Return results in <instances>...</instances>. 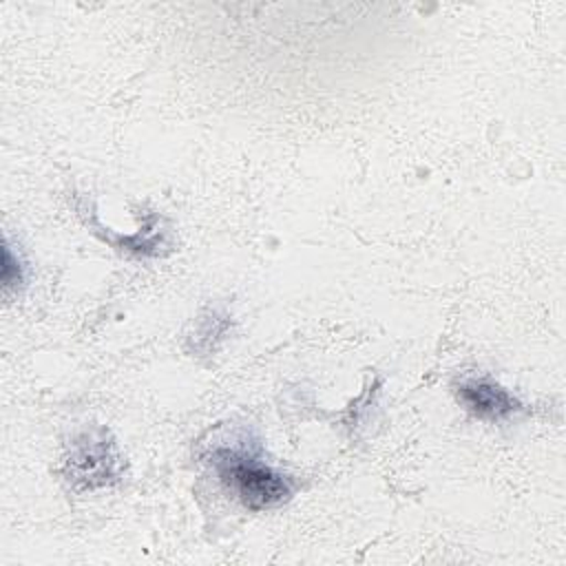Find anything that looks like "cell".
<instances>
[{
  "label": "cell",
  "instance_id": "3957f363",
  "mask_svg": "<svg viewBox=\"0 0 566 566\" xmlns=\"http://www.w3.org/2000/svg\"><path fill=\"white\" fill-rule=\"evenodd\" d=\"M458 400L480 420L500 422L520 411V400L489 378H471L458 387Z\"/></svg>",
  "mask_w": 566,
  "mask_h": 566
},
{
  "label": "cell",
  "instance_id": "6da1fadb",
  "mask_svg": "<svg viewBox=\"0 0 566 566\" xmlns=\"http://www.w3.org/2000/svg\"><path fill=\"white\" fill-rule=\"evenodd\" d=\"M214 464L221 480L250 511L274 509L292 497V480L245 451L219 449Z\"/></svg>",
  "mask_w": 566,
  "mask_h": 566
},
{
  "label": "cell",
  "instance_id": "7a4b0ae2",
  "mask_svg": "<svg viewBox=\"0 0 566 566\" xmlns=\"http://www.w3.org/2000/svg\"><path fill=\"white\" fill-rule=\"evenodd\" d=\"M69 480L82 484L84 489L104 486L111 480H117L122 471V458L115 442L106 438V431H86L73 444L66 458Z\"/></svg>",
  "mask_w": 566,
  "mask_h": 566
}]
</instances>
